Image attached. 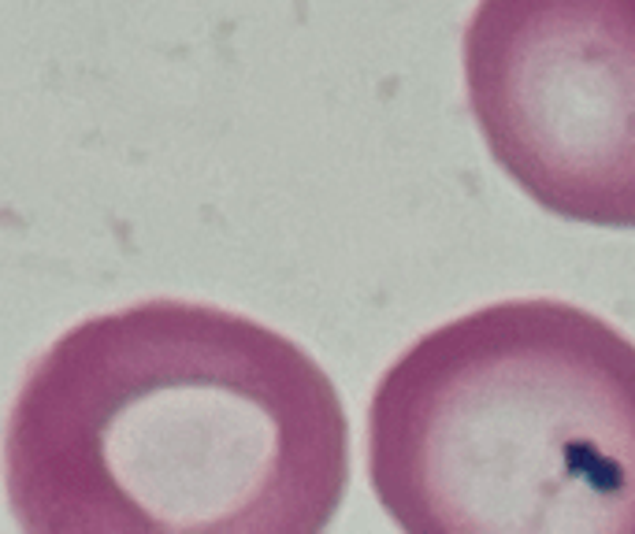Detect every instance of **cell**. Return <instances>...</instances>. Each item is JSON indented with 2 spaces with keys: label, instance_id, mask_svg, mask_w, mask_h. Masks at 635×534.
Returning a JSON list of instances; mask_svg holds the SVG:
<instances>
[{
  "label": "cell",
  "instance_id": "3957f363",
  "mask_svg": "<svg viewBox=\"0 0 635 534\" xmlns=\"http://www.w3.org/2000/svg\"><path fill=\"white\" fill-rule=\"evenodd\" d=\"M464 90L494 164L539 208L635 230V0H480Z\"/></svg>",
  "mask_w": 635,
  "mask_h": 534
},
{
  "label": "cell",
  "instance_id": "6da1fadb",
  "mask_svg": "<svg viewBox=\"0 0 635 534\" xmlns=\"http://www.w3.org/2000/svg\"><path fill=\"white\" fill-rule=\"evenodd\" d=\"M4 475L27 534H320L346 497L349 423L294 338L156 297L34 360Z\"/></svg>",
  "mask_w": 635,
  "mask_h": 534
},
{
  "label": "cell",
  "instance_id": "7a4b0ae2",
  "mask_svg": "<svg viewBox=\"0 0 635 534\" xmlns=\"http://www.w3.org/2000/svg\"><path fill=\"white\" fill-rule=\"evenodd\" d=\"M368 479L409 534H635V341L554 297L428 330L376 382Z\"/></svg>",
  "mask_w": 635,
  "mask_h": 534
}]
</instances>
